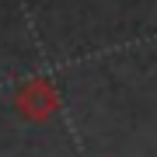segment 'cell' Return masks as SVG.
I'll return each mask as SVG.
<instances>
[{"label":"cell","instance_id":"cell-1","mask_svg":"<svg viewBox=\"0 0 157 157\" xmlns=\"http://www.w3.org/2000/svg\"><path fill=\"white\" fill-rule=\"evenodd\" d=\"M17 112L25 119H32V122H45V119H52L59 112V91L49 84L45 77H32L28 84L17 87V98H14Z\"/></svg>","mask_w":157,"mask_h":157}]
</instances>
